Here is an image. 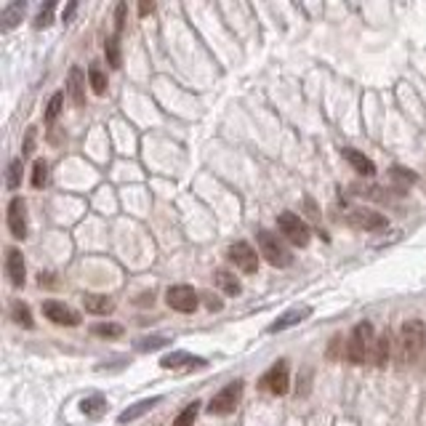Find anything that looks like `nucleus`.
I'll return each instance as SVG.
<instances>
[{"label": "nucleus", "instance_id": "obj_1", "mask_svg": "<svg viewBox=\"0 0 426 426\" xmlns=\"http://www.w3.org/2000/svg\"><path fill=\"white\" fill-rule=\"evenodd\" d=\"M426 344V325L421 320H405V325L400 328L397 336V363L411 365L418 360V354L424 352Z\"/></svg>", "mask_w": 426, "mask_h": 426}, {"label": "nucleus", "instance_id": "obj_2", "mask_svg": "<svg viewBox=\"0 0 426 426\" xmlns=\"http://www.w3.org/2000/svg\"><path fill=\"white\" fill-rule=\"evenodd\" d=\"M373 325L370 322H360L352 328V336L346 341V357L352 365H363L368 357H370V349H373Z\"/></svg>", "mask_w": 426, "mask_h": 426}, {"label": "nucleus", "instance_id": "obj_3", "mask_svg": "<svg viewBox=\"0 0 426 426\" xmlns=\"http://www.w3.org/2000/svg\"><path fill=\"white\" fill-rule=\"evenodd\" d=\"M256 240H258V251H261V256L267 258L272 267H291L293 264V256L291 251H288V245L282 243V237H277V234H272L269 230H261L258 234H256Z\"/></svg>", "mask_w": 426, "mask_h": 426}, {"label": "nucleus", "instance_id": "obj_4", "mask_svg": "<svg viewBox=\"0 0 426 426\" xmlns=\"http://www.w3.org/2000/svg\"><path fill=\"white\" fill-rule=\"evenodd\" d=\"M240 397H243V381H232L224 389H219L211 402H208V413L211 415H230L234 413V408L240 405Z\"/></svg>", "mask_w": 426, "mask_h": 426}, {"label": "nucleus", "instance_id": "obj_5", "mask_svg": "<svg viewBox=\"0 0 426 426\" xmlns=\"http://www.w3.org/2000/svg\"><path fill=\"white\" fill-rule=\"evenodd\" d=\"M277 230H280V234L288 243L299 245V248L309 245V227H306L299 213H291V211L280 213L277 216Z\"/></svg>", "mask_w": 426, "mask_h": 426}, {"label": "nucleus", "instance_id": "obj_6", "mask_svg": "<svg viewBox=\"0 0 426 426\" xmlns=\"http://www.w3.org/2000/svg\"><path fill=\"white\" fill-rule=\"evenodd\" d=\"M288 387H291V370H288L285 360H280L277 365L269 368L267 373H264V378H261V389H267L275 397H282L288 391Z\"/></svg>", "mask_w": 426, "mask_h": 426}, {"label": "nucleus", "instance_id": "obj_7", "mask_svg": "<svg viewBox=\"0 0 426 426\" xmlns=\"http://www.w3.org/2000/svg\"><path fill=\"white\" fill-rule=\"evenodd\" d=\"M227 258H230L234 267L240 269V272H245V275H253L256 269H258V256H256V251L251 248L248 243H232L230 251H227Z\"/></svg>", "mask_w": 426, "mask_h": 426}, {"label": "nucleus", "instance_id": "obj_8", "mask_svg": "<svg viewBox=\"0 0 426 426\" xmlns=\"http://www.w3.org/2000/svg\"><path fill=\"white\" fill-rule=\"evenodd\" d=\"M165 301H168L170 309L189 315V312L197 309V293L195 288H189V285H173V288H168V293H165Z\"/></svg>", "mask_w": 426, "mask_h": 426}, {"label": "nucleus", "instance_id": "obj_9", "mask_svg": "<svg viewBox=\"0 0 426 426\" xmlns=\"http://www.w3.org/2000/svg\"><path fill=\"white\" fill-rule=\"evenodd\" d=\"M43 315L49 317L51 322H56V325H67V328L80 325V315L75 312L73 306L61 304V301H43Z\"/></svg>", "mask_w": 426, "mask_h": 426}, {"label": "nucleus", "instance_id": "obj_10", "mask_svg": "<svg viewBox=\"0 0 426 426\" xmlns=\"http://www.w3.org/2000/svg\"><path fill=\"white\" fill-rule=\"evenodd\" d=\"M349 224H352L354 230H365V232H378L384 230L389 221L384 213H376V211H368V208H357L349 213Z\"/></svg>", "mask_w": 426, "mask_h": 426}, {"label": "nucleus", "instance_id": "obj_11", "mask_svg": "<svg viewBox=\"0 0 426 426\" xmlns=\"http://www.w3.org/2000/svg\"><path fill=\"white\" fill-rule=\"evenodd\" d=\"M8 232L16 240L27 237V206L22 197H13L8 203Z\"/></svg>", "mask_w": 426, "mask_h": 426}, {"label": "nucleus", "instance_id": "obj_12", "mask_svg": "<svg viewBox=\"0 0 426 426\" xmlns=\"http://www.w3.org/2000/svg\"><path fill=\"white\" fill-rule=\"evenodd\" d=\"M6 275H8V280H11L13 288H22L25 285V258H22V251H16V248H8V253H6Z\"/></svg>", "mask_w": 426, "mask_h": 426}, {"label": "nucleus", "instance_id": "obj_13", "mask_svg": "<svg viewBox=\"0 0 426 426\" xmlns=\"http://www.w3.org/2000/svg\"><path fill=\"white\" fill-rule=\"evenodd\" d=\"M67 94L75 107H85V75L80 67H73L67 75Z\"/></svg>", "mask_w": 426, "mask_h": 426}, {"label": "nucleus", "instance_id": "obj_14", "mask_svg": "<svg viewBox=\"0 0 426 426\" xmlns=\"http://www.w3.org/2000/svg\"><path fill=\"white\" fill-rule=\"evenodd\" d=\"M160 365L165 370H179V368H203L206 360L203 357H195V354H187V352H170L160 360Z\"/></svg>", "mask_w": 426, "mask_h": 426}, {"label": "nucleus", "instance_id": "obj_15", "mask_svg": "<svg viewBox=\"0 0 426 426\" xmlns=\"http://www.w3.org/2000/svg\"><path fill=\"white\" fill-rule=\"evenodd\" d=\"M83 306L85 312H91V315H112L115 312V301L110 296H101V293H85Z\"/></svg>", "mask_w": 426, "mask_h": 426}, {"label": "nucleus", "instance_id": "obj_16", "mask_svg": "<svg viewBox=\"0 0 426 426\" xmlns=\"http://www.w3.org/2000/svg\"><path fill=\"white\" fill-rule=\"evenodd\" d=\"M312 315V306H301V309H291V312H285V315L277 320V322H272L269 325V333H280L285 328H293V325H299V322H304L306 317Z\"/></svg>", "mask_w": 426, "mask_h": 426}, {"label": "nucleus", "instance_id": "obj_17", "mask_svg": "<svg viewBox=\"0 0 426 426\" xmlns=\"http://www.w3.org/2000/svg\"><path fill=\"white\" fill-rule=\"evenodd\" d=\"M341 155L346 158V163L352 165L357 173H363V176H373L376 173V165H373V160L365 158L363 152H357V149H352V146H346V149H341Z\"/></svg>", "mask_w": 426, "mask_h": 426}, {"label": "nucleus", "instance_id": "obj_18", "mask_svg": "<svg viewBox=\"0 0 426 426\" xmlns=\"http://www.w3.org/2000/svg\"><path fill=\"white\" fill-rule=\"evenodd\" d=\"M389 346H391V341H389V333H381V336H376V341H373V349H370V363L376 368L381 365H387V360H389Z\"/></svg>", "mask_w": 426, "mask_h": 426}, {"label": "nucleus", "instance_id": "obj_19", "mask_svg": "<svg viewBox=\"0 0 426 426\" xmlns=\"http://www.w3.org/2000/svg\"><path fill=\"white\" fill-rule=\"evenodd\" d=\"M25 8H27L25 3H13V6H8V8H3V13H0V30H3V32L13 30V27L22 22Z\"/></svg>", "mask_w": 426, "mask_h": 426}, {"label": "nucleus", "instance_id": "obj_20", "mask_svg": "<svg viewBox=\"0 0 426 426\" xmlns=\"http://www.w3.org/2000/svg\"><path fill=\"white\" fill-rule=\"evenodd\" d=\"M213 280H216V285H219V288H221L224 293H227V296H237V293L243 291L240 280H237V277H234L232 272H227V269H216Z\"/></svg>", "mask_w": 426, "mask_h": 426}, {"label": "nucleus", "instance_id": "obj_21", "mask_svg": "<svg viewBox=\"0 0 426 426\" xmlns=\"http://www.w3.org/2000/svg\"><path fill=\"white\" fill-rule=\"evenodd\" d=\"M158 402H160V397H152V400L136 402L134 408H128V411H123V413L118 415V421H120V424H131V421H136L139 415H144L146 411H152V408H155Z\"/></svg>", "mask_w": 426, "mask_h": 426}, {"label": "nucleus", "instance_id": "obj_22", "mask_svg": "<svg viewBox=\"0 0 426 426\" xmlns=\"http://www.w3.org/2000/svg\"><path fill=\"white\" fill-rule=\"evenodd\" d=\"M80 411H83L85 415H91V418H99V415L107 411V400H104L101 394H91V397H85L83 400Z\"/></svg>", "mask_w": 426, "mask_h": 426}, {"label": "nucleus", "instance_id": "obj_23", "mask_svg": "<svg viewBox=\"0 0 426 426\" xmlns=\"http://www.w3.org/2000/svg\"><path fill=\"white\" fill-rule=\"evenodd\" d=\"M88 83H91L94 94H99V96H104V94H107V75L101 73V67H99V64H91V67H88Z\"/></svg>", "mask_w": 426, "mask_h": 426}, {"label": "nucleus", "instance_id": "obj_24", "mask_svg": "<svg viewBox=\"0 0 426 426\" xmlns=\"http://www.w3.org/2000/svg\"><path fill=\"white\" fill-rule=\"evenodd\" d=\"M104 56H107V64H110L112 70H118V67L123 64L120 43H118V37H115V35L107 37V43H104Z\"/></svg>", "mask_w": 426, "mask_h": 426}, {"label": "nucleus", "instance_id": "obj_25", "mask_svg": "<svg viewBox=\"0 0 426 426\" xmlns=\"http://www.w3.org/2000/svg\"><path fill=\"white\" fill-rule=\"evenodd\" d=\"M197 413H200V402H189L187 408H184L182 413L176 415V421L170 426H195V418H197Z\"/></svg>", "mask_w": 426, "mask_h": 426}, {"label": "nucleus", "instance_id": "obj_26", "mask_svg": "<svg viewBox=\"0 0 426 426\" xmlns=\"http://www.w3.org/2000/svg\"><path fill=\"white\" fill-rule=\"evenodd\" d=\"M11 317L16 325H22V328H32V315H30V306L22 304V301H16L11 306Z\"/></svg>", "mask_w": 426, "mask_h": 426}, {"label": "nucleus", "instance_id": "obj_27", "mask_svg": "<svg viewBox=\"0 0 426 426\" xmlns=\"http://www.w3.org/2000/svg\"><path fill=\"white\" fill-rule=\"evenodd\" d=\"M22 170H25L22 158H13L11 165H8V179H6V187H8V189H19V184H22Z\"/></svg>", "mask_w": 426, "mask_h": 426}, {"label": "nucleus", "instance_id": "obj_28", "mask_svg": "<svg viewBox=\"0 0 426 426\" xmlns=\"http://www.w3.org/2000/svg\"><path fill=\"white\" fill-rule=\"evenodd\" d=\"M91 333H94V336H101V339H118V336H123V325H115V322H99V325L91 328Z\"/></svg>", "mask_w": 426, "mask_h": 426}, {"label": "nucleus", "instance_id": "obj_29", "mask_svg": "<svg viewBox=\"0 0 426 426\" xmlns=\"http://www.w3.org/2000/svg\"><path fill=\"white\" fill-rule=\"evenodd\" d=\"M46 182H49V163L35 160V165H32V187L40 189V187H46Z\"/></svg>", "mask_w": 426, "mask_h": 426}, {"label": "nucleus", "instance_id": "obj_30", "mask_svg": "<svg viewBox=\"0 0 426 426\" xmlns=\"http://www.w3.org/2000/svg\"><path fill=\"white\" fill-rule=\"evenodd\" d=\"M61 104H64V94H54L51 101H49V107H46V123H54L56 118H59Z\"/></svg>", "mask_w": 426, "mask_h": 426}, {"label": "nucleus", "instance_id": "obj_31", "mask_svg": "<svg viewBox=\"0 0 426 426\" xmlns=\"http://www.w3.org/2000/svg\"><path fill=\"white\" fill-rule=\"evenodd\" d=\"M389 176L397 184H413L415 182V173H411L408 168H400V165H394V168L389 170Z\"/></svg>", "mask_w": 426, "mask_h": 426}, {"label": "nucleus", "instance_id": "obj_32", "mask_svg": "<svg viewBox=\"0 0 426 426\" xmlns=\"http://www.w3.org/2000/svg\"><path fill=\"white\" fill-rule=\"evenodd\" d=\"M168 339H163V336H152V339H142V344H136V349H142V352H152V349H160V346H165Z\"/></svg>", "mask_w": 426, "mask_h": 426}, {"label": "nucleus", "instance_id": "obj_33", "mask_svg": "<svg viewBox=\"0 0 426 426\" xmlns=\"http://www.w3.org/2000/svg\"><path fill=\"white\" fill-rule=\"evenodd\" d=\"M125 11H128V6L125 3H120L118 8H115V37L123 32V27H125Z\"/></svg>", "mask_w": 426, "mask_h": 426}, {"label": "nucleus", "instance_id": "obj_34", "mask_svg": "<svg viewBox=\"0 0 426 426\" xmlns=\"http://www.w3.org/2000/svg\"><path fill=\"white\" fill-rule=\"evenodd\" d=\"M51 13H54V3H49L43 11L37 13V19H35V27L37 30H43V27H49L51 25Z\"/></svg>", "mask_w": 426, "mask_h": 426}, {"label": "nucleus", "instance_id": "obj_35", "mask_svg": "<svg viewBox=\"0 0 426 426\" xmlns=\"http://www.w3.org/2000/svg\"><path fill=\"white\" fill-rule=\"evenodd\" d=\"M203 299H206V306L211 309V312H219V309H221V301L216 299V296H213V293H206Z\"/></svg>", "mask_w": 426, "mask_h": 426}, {"label": "nucleus", "instance_id": "obj_36", "mask_svg": "<svg viewBox=\"0 0 426 426\" xmlns=\"http://www.w3.org/2000/svg\"><path fill=\"white\" fill-rule=\"evenodd\" d=\"M32 142H35V131H30L25 139V149H22V155H30L32 152Z\"/></svg>", "mask_w": 426, "mask_h": 426}, {"label": "nucleus", "instance_id": "obj_37", "mask_svg": "<svg viewBox=\"0 0 426 426\" xmlns=\"http://www.w3.org/2000/svg\"><path fill=\"white\" fill-rule=\"evenodd\" d=\"M77 11V3H70V6H67V8H64V22H70V19H73V13Z\"/></svg>", "mask_w": 426, "mask_h": 426}, {"label": "nucleus", "instance_id": "obj_38", "mask_svg": "<svg viewBox=\"0 0 426 426\" xmlns=\"http://www.w3.org/2000/svg\"><path fill=\"white\" fill-rule=\"evenodd\" d=\"M155 11V3H142V6H139V13H142V16H146V13H152Z\"/></svg>", "mask_w": 426, "mask_h": 426}, {"label": "nucleus", "instance_id": "obj_39", "mask_svg": "<svg viewBox=\"0 0 426 426\" xmlns=\"http://www.w3.org/2000/svg\"><path fill=\"white\" fill-rule=\"evenodd\" d=\"M136 304H149V306H152V293H142Z\"/></svg>", "mask_w": 426, "mask_h": 426}]
</instances>
